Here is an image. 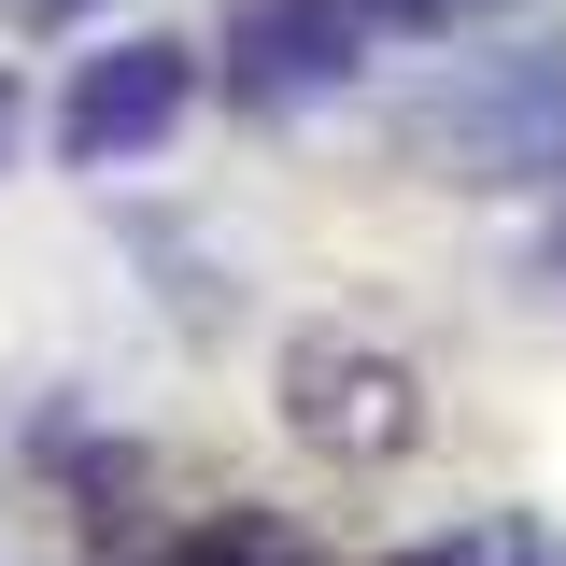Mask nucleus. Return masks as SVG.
<instances>
[{
    "instance_id": "39448f33",
    "label": "nucleus",
    "mask_w": 566,
    "mask_h": 566,
    "mask_svg": "<svg viewBox=\"0 0 566 566\" xmlns=\"http://www.w3.org/2000/svg\"><path fill=\"white\" fill-rule=\"evenodd\" d=\"M29 14H43V29H57V14H85V0H29Z\"/></svg>"
},
{
    "instance_id": "423d86ee",
    "label": "nucleus",
    "mask_w": 566,
    "mask_h": 566,
    "mask_svg": "<svg viewBox=\"0 0 566 566\" xmlns=\"http://www.w3.org/2000/svg\"><path fill=\"white\" fill-rule=\"evenodd\" d=\"M553 270H566V227H553Z\"/></svg>"
},
{
    "instance_id": "f257e3e1",
    "label": "nucleus",
    "mask_w": 566,
    "mask_h": 566,
    "mask_svg": "<svg viewBox=\"0 0 566 566\" xmlns=\"http://www.w3.org/2000/svg\"><path fill=\"white\" fill-rule=\"evenodd\" d=\"M283 424H297V439H326V453H354V468H382V453H411L424 382L397 368V354L297 340V354H283Z\"/></svg>"
},
{
    "instance_id": "f03ea898",
    "label": "nucleus",
    "mask_w": 566,
    "mask_h": 566,
    "mask_svg": "<svg viewBox=\"0 0 566 566\" xmlns=\"http://www.w3.org/2000/svg\"><path fill=\"white\" fill-rule=\"evenodd\" d=\"M185 99H199V57L185 43H99L71 71V99H57V156L71 170H114V156L185 128Z\"/></svg>"
},
{
    "instance_id": "7ed1b4c3",
    "label": "nucleus",
    "mask_w": 566,
    "mask_h": 566,
    "mask_svg": "<svg viewBox=\"0 0 566 566\" xmlns=\"http://www.w3.org/2000/svg\"><path fill=\"white\" fill-rule=\"evenodd\" d=\"M354 29H368L354 0H255V14H241V43H227V57H241V99L340 85V71H354Z\"/></svg>"
},
{
    "instance_id": "20e7f679",
    "label": "nucleus",
    "mask_w": 566,
    "mask_h": 566,
    "mask_svg": "<svg viewBox=\"0 0 566 566\" xmlns=\"http://www.w3.org/2000/svg\"><path fill=\"white\" fill-rule=\"evenodd\" d=\"M199 566H312V553H297L283 524H241V510H227V524H199Z\"/></svg>"
}]
</instances>
